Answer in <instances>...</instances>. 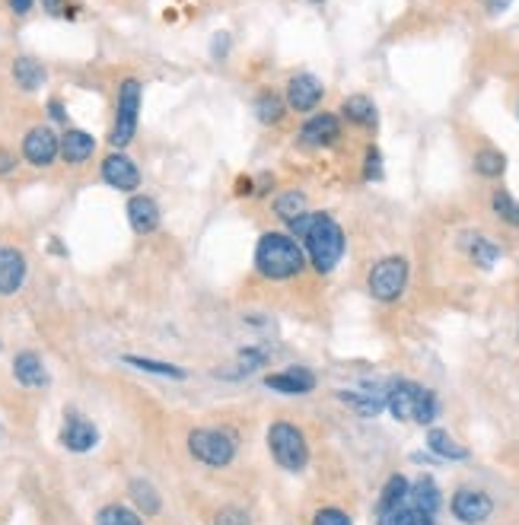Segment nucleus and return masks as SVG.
I'll return each mask as SVG.
<instances>
[{
  "label": "nucleus",
  "instance_id": "obj_1",
  "mask_svg": "<svg viewBox=\"0 0 519 525\" xmlns=\"http://www.w3.org/2000/svg\"><path fill=\"white\" fill-rule=\"evenodd\" d=\"M290 236L303 245L306 262L319 274H332L345 255V230L335 223L332 213L326 211H303L296 220H290Z\"/></svg>",
  "mask_w": 519,
  "mask_h": 525
},
{
  "label": "nucleus",
  "instance_id": "obj_2",
  "mask_svg": "<svg viewBox=\"0 0 519 525\" xmlns=\"http://www.w3.org/2000/svg\"><path fill=\"white\" fill-rule=\"evenodd\" d=\"M306 252L290 232H262L255 245V271L265 281H294L306 271Z\"/></svg>",
  "mask_w": 519,
  "mask_h": 525
},
{
  "label": "nucleus",
  "instance_id": "obj_3",
  "mask_svg": "<svg viewBox=\"0 0 519 525\" xmlns=\"http://www.w3.org/2000/svg\"><path fill=\"white\" fill-rule=\"evenodd\" d=\"M386 407L399 420H414V424H433L437 417V398L431 388L418 386V382H395L386 392Z\"/></svg>",
  "mask_w": 519,
  "mask_h": 525
},
{
  "label": "nucleus",
  "instance_id": "obj_4",
  "mask_svg": "<svg viewBox=\"0 0 519 525\" xmlns=\"http://www.w3.org/2000/svg\"><path fill=\"white\" fill-rule=\"evenodd\" d=\"M140 99H144V87H140V80H134V77L121 80L119 99H115V121H112V131H109V144H112L115 150H125V147L134 140V134H138Z\"/></svg>",
  "mask_w": 519,
  "mask_h": 525
},
{
  "label": "nucleus",
  "instance_id": "obj_5",
  "mask_svg": "<svg viewBox=\"0 0 519 525\" xmlns=\"http://www.w3.org/2000/svg\"><path fill=\"white\" fill-rule=\"evenodd\" d=\"M188 452L207 468H226L236 458V437L230 430L198 427V430L188 433Z\"/></svg>",
  "mask_w": 519,
  "mask_h": 525
},
{
  "label": "nucleus",
  "instance_id": "obj_6",
  "mask_svg": "<svg viewBox=\"0 0 519 525\" xmlns=\"http://www.w3.org/2000/svg\"><path fill=\"white\" fill-rule=\"evenodd\" d=\"M268 449L275 456V462L281 465L284 471H303L309 462V446L306 437H303L300 427L287 424V420H277L268 430Z\"/></svg>",
  "mask_w": 519,
  "mask_h": 525
},
{
  "label": "nucleus",
  "instance_id": "obj_7",
  "mask_svg": "<svg viewBox=\"0 0 519 525\" xmlns=\"http://www.w3.org/2000/svg\"><path fill=\"white\" fill-rule=\"evenodd\" d=\"M408 274H411V268H408V262L401 255H389V258H382V262H376L367 277V287H369V293H373V300L395 303L401 293H405Z\"/></svg>",
  "mask_w": 519,
  "mask_h": 525
},
{
  "label": "nucleus",
  "instance_id": "obj_8",
  "mask_svg": "<svg viewBox=\"0 0 519 525\" xmlns=\"http://www.w3.org/2000/svg\"><path fill=\"white\" fill-rule=\"evenodd\" d=\"M61 157V138L48 125H36L23 134V160L36 170H48Z\"/></svg>",
  "mask_w": 519,
  "mask_h": 525
},
{
  "label": "nucleus",
  "instance_id": "obj_9",
  "mask_svg": "<svg viewBox=\"0 0 519 525\" xmlns=\"http://www.w3.org/2000/svg\"><path fill=\"white\" fill-rule=\"evenodd\" d=\"M99 175H102V181H106L109 188H115V191L134 194V191L140 188V170H138V163H134V160L128 157V153H121V150L109 153V157L102 160Z\"/></svg>",
  "mask_w": 519,
  "mask_h": 525
},
{
  "label": "nucleus",
  "instance_id": "obj_10",
  "mask_svg": "<svg viewBox=\"0 0 519 525\" xmlns=\"http://www.w3.org/2000/svg\"><path fill=\"white\" fill-rule=\"evenodd\" d=\"M322 96H326V87H322L319 77L313 74H296L287 80V93H284V102H287L290 112H316L322 102Z\"/></svg>",
  "mask_w": 519,
  "mask_h": 525
},
{
  "label": "nucleus",
  "instance_id": "obj_11",
  "mask_svg": "<svg viewBox=\"0 0 519 525\" xmlns=\"http://www.w3.org/2000/svg\"><path fill=\"white\" fill-rule=\"evenodd\" d=\"M494 513V500H491L484 490H475V488H462L456 497H452V516L465 525H482L491 520Z\"/></svg>",
  "mask_w": 519,
  "mask_h": 525
},
{
  "label": "nucleus",
  "instance_id": "obj_12",
  "mask_svg": "<svg viewBox=\"0 0 519 525\" xmlns=\"http://www.w3.org/2000/svg\"><path fill=\"white\" fill-rule=\"evenodd\" d=\"M26 274H29V264L26 255L13 245H0V296H13L23 290Z\"/></svg>",
  "mask_w": 519,
  "mask_h": 525
},
{
  "label": "nucleus",
  "instance_id": "obj_13",
  "mask_svg": "<svg viewBox=\"0 0 519 525\" xmlns=\"http://www.w3.org/2000/svg\"><path fill=\"white\" fill-rule=\"evenodd\" d=\"M338 138H341V121H338V115H332V112L309 115L300 128V140L306 147H332V144H338Z\"/></svg>",
  "mask_w": 519,
  "mask_h": 525
},
{
  "label": "nucleus",
  "instance_id": "obj_14",
  "mask_svg": "<svg viewBox=\"0 0 519 525\" xmlns=\"http://www.w3.org/2000/svg\"><path fill=\"white\" fill-rule=\"evenodd\" d=\"M160 220H163V213H160V204L151 194H131V201H128V223H131V230L138 236L157 232Z\"/></svg>",
  "mask_w": 519,
  "mask_h": 525
},
{
  "label": "nucleus",
  "instance_id": "obj_15",
  "mask_svg": "<svg viewBox=\"0 0 519 525\" xmlns=\"http://www.w3.org/2000/svg\"><path fill=\"white\" fill-rule=\"evenodd\" d=\"M57 439H61V446L70 452H89L96 443H99V430H96L87 417L67 414V420H64V427H61V437Z\"/></svg>",
  "mask_w": 519,
  "mask_h": 525
},
{
  "label": "nucleus",
  "instance_id": "obj_16",
  "mask_svg": "<svg viewBox=\"0 0 519 525\" xmlns=\"http://www.w3.org/2000/svg\"><path fill=\"white\" fill-rule=\"evenodd\" d=\"M96 153V138L89 131H80V128H67L61 134V160L67 166H83L89 163Z\"/></svg>",
  "mask_w": 519,
  "mask_h": 525
},
{
  "label": "nucleus",
  "instance_id": "obj_17",
  "mask_svg": "<svg viewBox=\"0 0 519 525\" xmlns=\"http://www.w3.org/2000/svg\"><path fill=\"white\" fill-rule=\"evenodd\" d=\"M265 386L281 395H306L316 388V376L303 366H294V369H284V373H271L268 379H265Z\"/></svg>",
  "mask_w": 519,
  "mask_h": 525
},
{
  "label": "nucleus",
  "instance_id": "obj_18",
  "mask_svg": "<svg viewBox=\"0 0 519 525\" xmlns=\"http://www.w3.org/2000/svg\"><path fill=\"white\" fill-rule=\"evenodd\" d=\"M13 376H16V382L26 388L48 386V369H45L42 356H38L36 350H23V354L13 356Z\"/></svg>",
  "mask_w": 519,
  "mask_h": 525
},
{
  "label": "nucleus",
  "instance_id": "obj_19",
  "mask_svg": "<svg viewBox=\"0 0 519 525\" xmlns=\"http://www.w3.org/2000/svg\"><path fill=\"white\" fill-rule=\"evenodd\" d=\"M45 80H48V74H45V67L36 57H16V61H13V83H16L19 89L36 93V89L45 87Z\"/></svg>",
  "mask_w": 519,
  "mask_h": 525
},
{
  "label": "nucleus",
  "instance_id": "obj_20",
  "mask_svg": "<svg viewBox=\"0 0 519 525\" xmlns=\"http://www.w3.org/2000/svg\"><path fill=\"white\" fill-rule=\"evenodd\" d=\"M255 118L262 121V125H281L284 118H287V102H284L281 93H275V89H262V93L255 96Z\"/></svg>",
  "mask_w": 519,
  "mask_h": 525
},
{
  "label": "nucleus",
  "instance_id": "obj_21",
  "mask_svg": "<svg viewBox=\"0 0 519 525\" xmlns=\"http://www.w3.org/2000/svg\"><path fill=\"white\" fill-rule=\"evenodd\" d=\"M341 115L357 128H376V106L369 96H360V93L348 96V99L341 102Z\"/></svg>",
  "mask_w": 519,
  "mask_h": 525
},
{
  "label": "nucleus",
  "instance_id": "obj_22",
  "mask_svg": "<svg viewBox=\"0 0 519 525\" xmlns=\"http://www.w3.org/2000/svg\"><path fill=\"white\" fill-rule=\"evenodd\" d=\"M427 449H431L433 456H440V458H450V462L469 458V449H465V446H459L446 430H431V433H427Z\"/></svg>",
  "mask_w": 519,
  "mask_h": 525
},
{
  "label": "nucleus",
  "instance_id": "obj_23",
  "mask_svg": "<svg viewBox=\"0 0 519 525\" xmlns=\"http://www.w3.org/2000/svg\"><path fill=\"white\" fill-rule=\"evenodd\" d=\"M341 401H348L363 417H373V414H379L386 407V392H369V388H363V392H341Z\"/></svg>",
  "mask_w": 519,
  "mask_h": 525
},
{
  "label": "nucleus",
  "instance_id": "obj_24",
  "mask_svg": "<svg viewBox=\"0 0 519 525\" xmlns=\"http://www.w3.org/2000/svg\"><path fill=\"white\" fill-rule=\"evenodd\" d=\"M408 503L418 510H424L427 516H433L440 510V490L437 484L431 481V478H420L418 484H414L411 490H408Z\"/></svg>",
  "mask_w": 519,
  "mask_h": 525
},
{
  "label": "nucleus",
  "instance_id": "obj_25",
  "mask_svg": "<svg viewBox=\"0 0 519 525\" xmlns=\"http://www.w3.org/2000/svg\"><path fill=\"white\" fill-rule=\"evenodd\" d=\"M408 490H411V484H408L401 475L389 478V484L382 488V497H379V516L392 513V510H399L401 503H408Z\"/></svg>",
  "mask_w": 519,
  "mask_h": 525
},
{
  "label": "nucleus",
  "instance_id": "obj_26",
  "mask_svg": "<svg viewBox=\"0 0 519 525\" xmlns=\"http://www.w3.org/2000/svg\"><path fill=\"white\" fill-rule=\"evenodd\" d=\"M465 252H469V258L478 264V268H491V264L501 258V249H497L488 236H469L465 239Z\"/></svg>",
  "mask_w": 519,
  "mask_h": 525
},
{
  "label": "nucleus",
  "instance_id": "obj_27",
  "mask_svg": "<svg viewBox=\"0 0 519 525\" xmlns=\"http://www.w3.org/2000/svg\"><path fill=\"white\" fill-rule=\"evenodd\" d=\"M475 172L484 175V179H501L507 172V157L494 147H484V150L475 153Z\"/></svg>",
  "mask_w": 519,
  "mask_h": 525
},
{
  "label": "nucleus",
  "instance_id": "obj_28",
  "mask_svg": "<svg viewBox=\"0 0 519 525\" xmlns=\"http://www.w3.org/2000/svg\"><path fill=\"white\" fill-rule=\"evenodd\" d=\"M379 525H433V516H427L424 510L411 507V503H401L399 510L379 516Z\"/></svg>",
  "mask_w": 519,
  "mask_h": 525
},
{
  "label": "nucleus",
  "instance_id": "obj_29",
  "mask_svg": "<svg viewBox=\"0 0 519 525\" xmlns=\"http://www.w3.org/2000/svg\"><path fill=\"white\" fill-rule=\"evenodd\" d=\"M306 211V194L303 191H284V194H277L275 198V213L284 220V223H290V220H296L300 213Z\"/></svg>",
  "mask_w": 519,
  "mask_h": 525
},
{
  "label": "nucleus",
  "instance_id": "obj_30",
  "mask_svg": "<svg viewBox=\"0 0 519 525\" xmlns=\"http://www.w3.org/2000/svg\"><path fill=\"white\" fill-rule=\"evenodd\" d=\"M96 525H144V520L134 510L121 507V503H109L96 513Z\"/></svg>",
  "mask_w": 519,
  "mask_h": 525
},
{
  "label": "nucleus",
  "instance_id": "obj_31",
  "mask_svg": "<svg viewBox=\"0 0 519 525\" xmlns=\"http://www.w3.org/2000/svg\"><path fill=\"white\" fill-rule=\"evenodd\" d=\"M125 363L134 369H140V373H157V376H170V379H185V369L172 366V363L147 360V356H125Z\"/></svg>",
  "mask_w": 519,
  "mask_h": 525
},
{
  "label": "nucleus",
  "instance_id": "obj_32",
  "mask_svg": "<svg viewBox=\"0 0 519 525\" xmlns=\"http://www.w3.org/2000/svg\"><path fill=\"white\" fill-rule=\"evenodd\" d=\"M131 500L138 503V510H144V516H157L160 513V494L153 490V484L131 481Z\"/></svg>",
  "mask_w": 519,
  "mask_h": 525
},
{
  "label": "nucleus",
  "instance_id": "obj_33",
  "mask_svg": "<svg viewBox=\"0 0 519 525\" xmlns=\"http://www.w3.org/2000/svg\"><path fill=\"white\" fill-rule=\"evenodd\" d=\"M491 207H494V213L503 220V223L519 226V201H516L510 191H503V188H497V191H494V198H491Z\"/></svg>",
  "mask_w": 519,
  "mask_h": 525
},
{
  "label": "nucleus",
  "instance_id": "obj_34",
  "mask_svg": "<svg viewBox=\"0 0 519 525\" xmlns=\"http://www.w3.org/2000/svg\"><path fill=\"white\" fill-rule=\"evenodd\" d=\"M265 350H255V347H249V350H243L239 354V360H236V366H239V373H255L258 366H265Z\"/></svg>",
  "mask_w": 519,
  "mask_h": 525
},
{
  "label": "nucleus",
  "instance_id": "obj_35",
  "mask_svg": "<svg viewBox=\"0 0 519 525\" xmlns=\"http://www.w3.org/2000/svg\"><path fill=\"white\" fill-rule=\"evenodd\" d=\"M313 525H350V516L338 507H326L313 516Z\"/></svg>",
  "mask_w": 519,
  "mask_h": 525
},
{
  "label": "nucleus",
  "instance_id": "obj_36",
  "mask_svg": "<svg viewBox=\"0 0 519 525\" xmlns=\"http://www.w3.org/2000/svg\"><path fill=\"white\" fill-rule=\"evenodd\" d=\"M363 179H367V181L382 179V157H379V150H376V147H369V150H367V160H363Z\"/></svg>",
  "mask_w": 519,
  "mask_h": 525
},
{
  "label": "nucleus",
  "instance_id": "obj_37",
  "mask_svg": "<svg viewBox=\"0 0 519 525\" xmlns=\"http://www.w3.org/2000/svg\"><path fill=\"white\" fill-rule=\"evenodd\" d=\"M213 525H252V520H249V513H243V510L226 507V510H220V513H217Z\"/></svg>",
  "mask_w": 519,
  "mask_h": 525
},
{
  "label": "nucleus",
  "instance_id": "obj_38",
  "mask_svg": "<svg viewBox=\"0 0 519 525\" xmlns=\"http://www.w3.org/2000/svg\"><path fill=\"white\" fill-rule=\"evenodd\" d=\"M16 157H13L6 147H0V175H10V172H16Z\"/></svg>",
  "mask_w": 519,
  "mask_h": 525
},
{
  "label": "nucleus",
  "instance_id": "obj_39",
  "mask_svg": "<svg viewBox=\"0 0 519 525\" xmlns=\"http://www.w3.org/2000/svg\"><path fill=\"white\" fill-rule=\"evenodd\" d=\"M42 6L51 16H67V0H42Z\"/></svg>",
  "mask_w": 519,
  "mask_h": 525
},
{
  "label": "nucleus",
  "instance_id": "obj_40",
  "mask_svg": "<svg viewBox=\"0 0 519 525\" xmlns=\"http://www.w3.org/2000/svg\"><path fill=\"white\" fill-rule=\"evenodd\" d=\"M48 115H51L55 121H67V112H64L61 99H51V102H48Z\"/></svg>",
  "mask_w": 519,
  "mask_h": 525
},
{
  "label": "nucleus",
  "instance_id": "obj_41",
  "mask_svg": "<svg viewBox=\"0 0 519 525\" xmlns=\"http://www.w3.org/2000/svg\"><path fill=\"white\" fill-rule=\"evenodd\" d=\"M255 191V181L249 179V175H239L236 179V194H252Z\"/></svg>",
  "mask_w": 519,
  "mask_h": 525
},
{
  "label": "nucleus",
  "instance_id": "obj_42",
  "mask_svg": "<svg viewBox=\"0 0 519 525\" xmlns=\"http://www.w3.org/2000/svg\"><path fill=\"white\" fill-rule=\"evenodd\" d=\"M10 10L16 13V16H26V13L32 10V0H10Z\"/></svg>",
  "mask_w": 519,
  "mask_h": 525
},
{
  "label": "nucleus",
  "instance_id": "obj_43",
  "mask_svg": "<svg viewBox=\"0 0 519 525\" xmlns=\"http://www.w3.org/2000/svg\"><path fill=\"white\" fill-rule=\"evenodd\" d=\"M510 4H514V0H484V6H488L491 13H503Z\"/></svg>",
  "mask_w": 519,
  "mask_h": 525
},
{
  "label": "nucleus",
  "instance_id": "obj_44",
  "mask_svg": "<svg viewBox=\"0 0 519 525\" xmlns=\"http://www.w3.org/2000/svg\"><path fill=\"white\" fill-rule=\"evenodd\" d=\"M309 4H326V0H309Z\"/></svg>",
  "mask_w": 519,
  "mask_h": 525
},
{
  "label": "nucleus",
  "instance_id": "obj_45",
  "mask_svg": "<svg viewBox=\"0 0 519 525\" xmlns=\"http://www.w3.org/2000/svg\"><path fill=\"white\" fill-rule=\"evenodd\" d=\"M516 118H519V99H516Z\"/></svg>",
  "mask_w": 519,
  "mask_h": 525
}]
</instances>
